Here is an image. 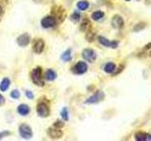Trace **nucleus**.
Masks as SVG:
<instances>
[{
    "label": "nucleus",
    "mask_w": 151,
    "mask_h": 141,
    "mask_svg": "<svg viewBox=\"0 0 151 141\" xmlns=\"http://www.w3.org/2000/svg\"><path fill=\"white\" fill-rule=\"evenodd\" d=\"M30 77H31L32 82L35 85H37V86H39V87L45 86L44 79H42V69L40 67L34 68L32 70V72L30 73Z\"/></svg>",
    "instance_id": "obj_1"
},
{
    "label": "nucleus",
    "mask_w": 151,
    "mask_h": 141,
    "mask_svg": "<svg viewBox=\"0 0 151 141\" xmlns=\"http://www.w3.org/2000/svg\"><path fill=\"white\" fill-rule=\"evenodd\" d=\"M19 134H20L21 137L24 139H30L33 135L31 127L26 123H23L19 126Z\"/></svg>",
    "instance_id": "obj_2"
},
{
    "label": "nucleus",
    "mask_w": 151,
    "mask_h": 141,
    "mask_svg": "<svg viewBox=\"0 0 151 141\" xmlns=\"http://www.w3.org/2000/svg\"><path fill=\"white\" fill-rule=\"evenodd\" d=\"M105 98V94H104L103 91L101 90H98L96 93L92 95L91 97H89L86 101H85V103H88V105H93V103H100L101 101L104 100Z\"/></svg>",
    "instance_id": "obj_3"
},
{
    "label": "nucleus",
    "mask_w": 151,
    "mask_h": 141,
    "mask_svg": "<svg viewBox=\"0 0 151 141\" xmlns=\"http://www.w3.org/2000/svg\"><path fill=\"white\" fill-rule=\"evenodd\" d=\"M88 70V65L84 61H78L72 68V72L75 74H83Z\"/></svg>",
    "instance_id": "obj_4"
},
{
    "label": "nucleus",
    "mask_w": 151,
    "mask_h": 141,
    "mask_svg": "<svg viewBox=\"0 0 151 141\" xmlns=\"http://www.w3.org/2000/svg\"><path fill=\"white\" fill-rule=\"evenodd\" d=\"M37 114L42 118H46L50 114L48 105L45 103H39L37 105Z\"/></svg>",
    "instance_id": "obj_5"
},
{
    "label": "nucleus",
    "mask_w": 151,
    "mask_h": 141,
    "mask_svg": "<svg viewBox=\"0 0 151 141\" xmlns=\"http://www.w3.org/2000/svg\"><path fill=\"white\" fill-rule=\"evenodd\" d=\"M98 41L100 42V43L105 46V47H109V48H112V49H116L119 43H118V41H110L108 40L107 38L103 37V36H99L98 37Z\"/></svg>",
    "instance_id": "obj_6"
},
{
    "label": "nucleus",
    "mask_w": 151,
    "mask_h": 141,
    "mask_svg": "<svg viewBox=\"0 0 151 141\" xmlns=\"http://www.w3.org/2000/svg\"><path fill=\"white\" fill-rule=\"evenodd\" d=\"M82 58L85 60H87L88 62L93 63L96 59V53L93 49H84L82 51Z\"/></svg>",
    "instance_id": "obj_7"
},
{
    "label": "nucleus",
    "mask_w": 151,
    "mask_h": 141,
    "mask_svg": "<svg viewBox=\"0 0 151 141\" xmlns=\"http://www.w3.org/2000/svg\"><path fill=\"white\" fill-rule=\"evenodd\" d=\"M56 23H57L56 18L54 16L48 15L42 19L41 25L44 28H49V27H53L56 25Z\"/></svg>",
    "instance_id": "obj_8"
},
{
    "label": "nucleus",
    "mask_w": 151,
    "mask_h": 141,
    "mask_svg": "<svg viewBox=\"0 0 151 141\" xmlns=\"http://www.w3.org/2000/svg\"><path fill=\"white\" fill-rule=\"evenodd\" d=\"M47 135H48L49 137L52 139H59L63 135V131L60 130V128H57V127L53 126L47 130Z\"/></svg>",
    "instance_id": "obj_9"
},
{
    "label": "nucleus",
    "mask_w": 151,
    "mask_h": 141,
    "mask_svg": "<svg viewBox=\"0 0 151 141\" xmlns=\"http://www.w3.org/2000/svg\"><path fill=\"white\" fill-rule=\"evenodd\" d=\"M32 49L36 54H42L45 50V41L42 39H37L33 42Z\"/></svg>",
    "instance_id": "obj_10"
},
{
    "label": "nucleus",
    "mask_w": 151,
    "mask_h": 141,
    "mask_svg": "<svg viewBox=\"0 0 151 141\" xmlns=\"http://www.w3.org/2000/svg\"><path fill=\"white\" fill-rule=\"evenodd\" d=\"M30 42V36L27 33H24L17 38V43L21 47H26Z\"/></svg>",
    "instance_id": "obj_11"
},
{
    "label": "nucleus",
    "mask_w": 151,
    "mask_h": 141,
    "mask_svg": "<svg viewBox=\"0 0 151 141\" xmlns=\"http://www.w3.org/2000/svg\"><path fill=\"white\" fill-rule=\"evenodd\" d=\"M111 26L116 29H120L124 26V19L120 15H114L111 19Z\"/></svg>",
    "instance_id": "obj_12"
},
{
    "label": "nucleus",
    "mask_w": 151,
    "mask_h": 141,
    "mask_svg": "<svg viewBox=\"0 0 151 141\" xmlns=\"http://www.w3.org/2000/svg\"><path fill=\"white\" fill-rule=\"evenodd\" d=\"M135 140L137 141H151V135L147 133H143V132H139V133L135 134Z\"/></svg>",
    "instance_id": "obj_13"
},
{
    "label": "nucleus",
    "mask_w": 151,
    "mask_h": 141,
    "mask_svg": "<svg viewBox=\"0 0 151 141\" xmlns=\"http://www.w3.org/2000/svg\"><path fill=\"white\" fill-rule=\"evenodd\" d=\"M17 112L20 114L21 116H27L29 114V112H30V108L28 105H20L18 107H17Z\"/></svg>",
    "instance_id": "obj_14"
},
{
    "label": "nucleus",
    "mask_w": 151,
    "mask_h": 141,
    "mask_svg": "<svg viewBox=\"0 0 151 141\" xmlns=\"http://www.w3.org/2000/svg\"><path fill=\"white\" fill-rule=\"evenodd\" d=\"M56 77H57V73L51 69L47 70L45 73V80H47V81H54Z\"/></svg>",
    "instance_id": "obj_15"
},
{
    "label": "nucleus",
    "mask_w": 151,
    "mask_h": 141,
    "mask_svg": "<svg viewBox=\"0 0 151 141\" xmlns=\"http://www.w3.org/2000/svg\"><path fill=\"white\" fill-rule=\"evenodd\" d=\"M116 69V66L113 62H108L105 66H104V72L107 73H113Z\"/></svg>",
    "instance_id": "obj_16"
},
{
    "label": "nucleus",
    "mask_w": 151,
    "mask_h": 141,
    "mask_svg": "<svg viewBox=\"0 0 151 141\" xmlns=\"http://www.w3.org/2000/svg\"><path fill=\"white\" fill-rule=\"evenodd\" d=\"M90 28H91V22H90L88 19H84L81 23V25H80V30L83 32H87L90 30Z\"/></svg>",
    "instance_id": "obj_17"
},
{
    "label": "nucleus",
    "mask_w": 151,
    "mask_h": 141,
    "mask_svg": "<svg viewBox=\"0 0 151 141\" xmlns=\"http://www.w3.org/2000/svg\"><path fill=\"white\" fill-rule=\"evenodd\" d=\"M9 85H11V81H9V78H4L1 83H0V90L1 91H6L8 90V88H9Z\"/></svg>",
    "instance_id": "obj_18"
},
{
    "label": "nucleus",
    "mask_w": 151,
    "mask_h": 141,
    "mask_svg": "<svg viewBox=\"0 0 151 141\" xmlns=\"http://www.w3.org/2000/svg\"><path fill=\"white\" fill-rule=\"evenodd\" d=\"M89 6H90V4L87 0H81V1H79L77 5V7L79 11H86L89 8Z\"/></svg>",
    "instance_id": "obj_19"
},
{
    "label": "nucleus",
    "mask_w": 151,
    "mask_h": 141,
    "mask_svg": "<svg viewBox=\"0 0 151 141\" xmlns=\"http://www.w3.org/2000/svg\"><path fill=\"white\" fill-rule=\"evenodd\" d=\"M72 59V55H71V49L66 50L64 53L61 55V60L65 61V62H69Z\"/></svg>",
    "instance_id": "obj_20"
},
{
    "label": "nucleus",
    "mask_w": 151,
    "mask_h": 141,
    "mask_svg": "<svg viewBox=\"0 0 151 141\" xmlns=\"http://www.w3.org/2000/svg\"><path fill=\"white\" fill-rule=\"evenodd\" d=\"M104 15H105V14H104L103 11H94L92 14V18H93V20H94V21H99L104 17Z\"/></svg>",
    "instance_id": "obj_21"
},
{
    "label": "nucleus",
    "mask_w": 151,
    "mask_h": 141,
    "mask_svg": "<svg viewBox=\"0 0 151 141\" xmlns=\"http://www.w3.org/2000/svg\"><path fill=\"white\" fill-rule=\"evenodd\" d=\"M60 115H61V118L64 120H69V116H68V109L66 107H64L63 110H61V113H60Z\"/></svg>",
    "instance_id": "obj_22"
},
{
    "label": "nucleus",
    "mask_w": 151,
    "mask_h": 141,
    "mask_svg": "<svg viewBox=\"0 0 151 141\" xmlns=\"http://www.w3.org/2000/svg\"><path fill=\"white\" fill-rule=\"evenodd\" d=\"M146 26V25L145 23H140V24H138V25H136L135 26H134V31H136V32H138V31H140V30H142V29H144V28Z\"/></svg>",
    "instance_id": "obj_23"
},
{
    "label": "nucleus",
    "mask_w": 151,
    "mask_h": 141,
    "mask_svg": "<svg viewBox=\"0 0 151 141\" xmlns=\"http://www.w3.org/2000/svg\"><path fill=\"white\" fill-rule=\"evenodd\" d=\"M11 97L13 99H18L19 97H20V92H19L17 89H14V90H12L11 92Z\"/></svg>",
    "instance_id": "obj_24"
},
{
    "label": "nucleus",
    "mask_w": 151,
    "mask_h": 141,
    "mask_svg": "<svg viewBox=\"0 0 151 141\" xmlns=\"http://www.w3.org/2000/svg\"><path fill=\"white\" fill-rule=\"evenodd\" d=\"M79 19H80V15L78 13V12H75L72 14V16H71V20L74 21V22H78L79 21Z\"/></svg>",
    "instance_id": "obj_25"
},
{
    "label": "nucleus",
    "mask_w": 151,
    "mask_h": 141,
    "mask_svg": "<svg viewBox=\"0 0 151 141\" xmlns=\"http://www.w3.org/2000/svg\"><path fill=\"white\" fill-rule=\"evenodd\" d=\"M93 32H91V31H87V36H86V39H87V41H93Z\"/></svg>",
    "instance_id": "obj_26"
},
{
    "label": "nucleus",
    "mask_w": 151,
    "mask_h": 141,
    "mask_svg": "<svg viewBox=\"0 0 151 141\" xmlns=\"http://www.w3.org/2000/svg\"><path fill=\"white\" fill-rule=\"evenodd\" d=\"M53 126L57 127V128H63V127L64 126V122L60 121V120H57V121L55 122V123H54Z\"/></svg>",
    "instance_id": "obj_27"
},
{
    "label": "nucleus",
    "mask_w": 151,
    "mask_h": 141,
    "mask_svg": "<svg viewBox=\"0 0 151 141\" xmlns=\"http://www.w3.org/2000/svg\"><path fill=\"white\" fill-rule=\"evenodd\" d=\"M8 135H11V132H9V131H3L0 133V139H2L4 137H6V136Z\"/></svg>",
    "instance_id": "obj_28"
},
{
    "label": "nucleus",
    "mask_w": 151,
    "mask_h": 141,
    "mask_svg": "<svg viewBox=\"0 0 151 141\" xmlns=\"http://www.w3.org/2000/svg\"><path fill=\"white\" fill-rule=\"evenodd\" d=\"M26 96L29 99V100H32L33 98H34V96H33V93L31 92V91H29V90H27L26 91Z\"/></svg>",
    "instance_id": "obj_29"
},
{
    "label": "nucleus",
    "mask_w": 151,
    "mask_h": 141,
    "mask_svg": "<svg viewBox=\"0 0 151 141\" xmlns=\"http://www.w3.org/2000/svg\"><path fill=\"white\" fill-rule=\"evenodd\" d=\"M4 103H5V98L0 94V105H4Z\"/></svg>",
    "instance_id": "obj_30"
},
{
    "label": "nucleus",
    "mask_w": 151,
    "mask_h": 141,
    "mask_svg": "<svg viewBox=\"0 0 151 141\" xmlns=\"http://www.w3.org/2000/svg\"><path fill=\"white\" fill-rule=\"evenodd\" d=\"M0 13H2V8L0 7Z\"/></svg>",
    "instance_id": "obj_31"
},
{
    "label": "nucleus",
    "mask_w": 151,
    "mask_h": 141,
    "mask_svg": "<svg viewBox=\"0 0 151 141\" xmlns=\"http://www.w3.org/2000/svg\"><path fill=\"white\" fill-rule=\"evenodd\" d=\"M126 1H130V0H126Z\"/></svg>",
    "instance_id": "obj_32"
},
{
    "label": "nucleus",
    "mask_w": 151,
    "mask_h": 141,
    "mask_svg": "<svg viewBox=\"0 0 151 141\" xmlns=\"http://www.w3.org/2000/svg\"><path fill=\"white\" fill-rule=\"evenodd\" d=\"M150 56H151V52H150Z\"/></svg>",
    "instance_id": "obj_33"
}]
</instances>
